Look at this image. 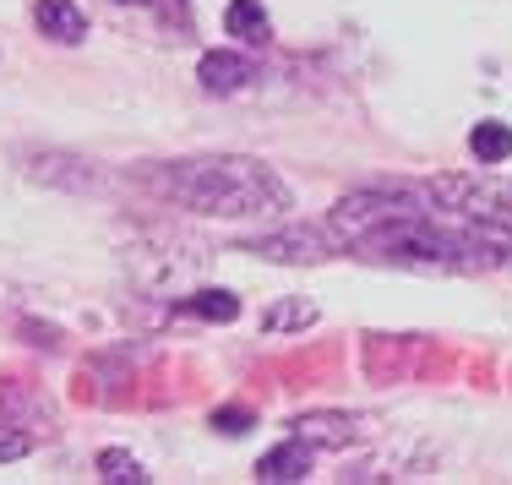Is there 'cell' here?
I'll return each mask as SVG.
<instances>
[{"label": "cell", "instance_id": "obj_1", "mask_svg": "<svg viewBox=\"0 0 512 485\" xmlns=\"http://www.w3.org/2000/svg\"><path fill=\"white\" fill-rule=\"evenodd\" d=\"M137 186L202 218H278L289 213V186L278 169L246 153H197L175 164H142Z\"/></svg>", "mask_w": 512, "mask_h": 485}, {"label": "cell", "instance_id": "obj_2", "mask_svg": "<svg viewBox=\"0 0 512 485\" xmlns=\"http://www.w3.org/2000/svg\"><path fill=\"white\" fill-rule=\"evenodd\" d=\"M425 191H431V202H442L447 213H463L474 218V224H502L512 229V180L502 175H436L425 180Z\"/></svg>", "mask_w": 512, "mask_h": 485}, {"label": "cell", "instance_id": "obj_3", "mask_svg": "<svg viewBox=\"0 0 512 485\" xmlns=\"http://www.w3.org/2000/svg\"><path fill=\"white\" fill-rule=\"evenodd\" d=\"M17 164L33 186H55V191H71V197H99V191H109L104 169L93 159H82V153H66V148H22Z\"/></svg>", "mask_w": 512, "mask_h": 485}, {"label": "cell", "instance_id": "obj_4", "mask_svg": "<svg viewBox=\"0 0 512 485\" xmlns=\"http://www.w3.org/2000/svg\"><path fill=\"white\" fill-rule=\"evenodd\" d=\"M240 251L251 257H267V262H289V268H311V262H327L338 251L333 229H311V224H289V229H273V235H256V240H240Z\"/></svg>", "mask_w": 512, "mask_h": 485}, {"label": "cell", "instance_id": "obj_5", "mask_svg": "<svg viewBox=\"0 0 512 485\" xmlns=\"http://www.w3.org/2000/svg\"><path fill=\"white\" fill-rule=\"evenodd\" d=\"M365 426H371V420L349 415V409H311V415L289 420V431H295L300 442H311V447H355L365 436Z\"/></svg>", "mask_w": 512, "mask_h": 485}, {"label": "cell", "instance_id": "obj_6", "mask_svg": "<svg viewBox=\"0 0 512 485\" xmlns=\"http://www.w3.org/2000/svg\"><path fill=\"white\" fill-rule=\"evenodd\" d=\"M197 82H202V93H213V99L246 93L251 82H256V60L240 55V50H207L197 60Z\"/></svg>", "mask_w": 512, "mask_h": 485}, {"label": "cell", "instance_id": "obj_7", "mask_svg": "<svg viewBox=\"0 0 512 485\" xmlns=\"http://www.w3.org/2000/svg\"><path fill=\"white\" fill-rule=\"evenodd\" d=\"M311 464H316V447L300 442L289 431V442H278L273 453L256 458V480H273V485H289V480H311Z\"/></svg>", "mask_w": 512, "mask_h": 485}, {"label": "cell", "instance_id": "obj_8", "mask_svg": "<svg viewBox=\"0 0 512 485\" xmlns=\"http://www.w3.org/2000/svg\"><path fill=\"white\" fill-rule=\"evenodd\" d=\"M33 22H39V33L55 44L88 39V17H82V6H71V0H39V6H33Z\"/></svg>", "mask_w": 512, "mask_h": 485}, {"label": "cell", "instance_id": "obj_9", "mask_svg": "<svg viewBox=\"0 0 512 485\" xmlns=\"http://www.w3.org/2000/svg\"><path fill=\"white\" fill-rule=\"evenodd\" d=\"M224 28H229V39H246V44H267V39H273V22H267L262 0H229V6H224Z\"/></svg>", "mask_w": 512, "mask_h": 485}, {"label": "cell", "instance_id": "obj_10", "mask_svg": "<svg viewBox=\"0 0 512 485\" xmlns=\"http://www.w3.org/2000/svg\"><path fill=\"white\" fill-rule=\"evenodd\" d=\"M175 306H180V317H197V322H235L240 317V300L229 289H197V295H180Z\"/></svg>", "mask_w": 512, "mask_h": 485}, {"label": "cell", "instance_id": "obj_11", "mask_svg": "<svg viewBox=\"0 0 512 485\" xmlns=\"http://www.w3.org/2000/svg\"><path fill=\"white\" fill-rule=\"evenodd\" d=\"M93 469H99V480H104V485H148V480H153V475H148V464H142L137 453H126V447H104Z\"/></svg>", "mask_w": 512, "mask_h": 485}, {"label": "cell", "instance_id": "obj_12", "mask_svg": "<svg viewBox=\"0 0 512 485\" xmlns=\"http://www.w3.org/2000/svg\"><path fill=\"white\" fill-rule=\"evenodd\" d=\"M469 153L480 164H507L512 159V126H502V120H480V126L469 131Z\"/></svg>", "mask_w": 512, "mask_h": 485}, {"label": "cell", "instance_id": "obj_13", "mask_svg": "<svg viewBox=\"0 0 512 485\" xmlns=\"http://www.w3.org/2000/svg\"><path fill=\"white\" fill-rule=\"evenodd\" d=\"M306 327H316V306L300 295H289V300L262 311V333H306Z\"/></svg>", "mask_w": 512, "mask_h": 485}, {"label": "cell", "instance_id": "obj_14", "mask_svg": "<svg viewBox=\"0 0 512 485\" xmlns=\"http://www.w3.org/2000/svg\"><path fill=\"white\" fill-rule=\"evenodd\" d=\"M28 453H33V436L22 426H11V420H0V464H17Z\"/></svg>", "mask_w": 512, "mask_h": 485}, {"label": "cell", "instance_id": "obj_15", "mask_svg": "<svg viewBox=\"0 0 512 485\" xmlns=\"http://www.w3.org/2000/svg\"><path fill=\"white\" fill-rule=\"evenodd\" d=\"M213 426H218V431H229V436H240V431L251 426V409H218Z\"/></svg>", "mask_w": 512, "mask_h": 485}, {"label": "cell", "instance_id": "obj_16", "mask_svg": "<svg viewBox=\"0 0 512 485\" xmlns=\"http://www.w3.org/2000/svg\"><path fill=\"white\" fill-rule=\"evenodd\" d=\"M120 6H158V0H120Z\"/></svg>", "mask_w": 512, "mask_h": 485}]
</instances>
